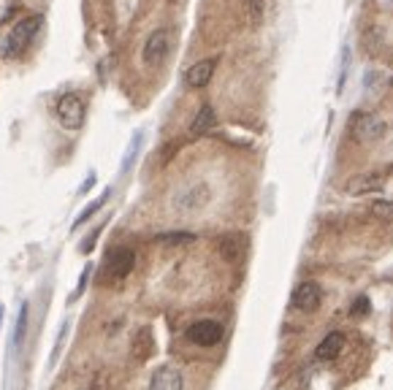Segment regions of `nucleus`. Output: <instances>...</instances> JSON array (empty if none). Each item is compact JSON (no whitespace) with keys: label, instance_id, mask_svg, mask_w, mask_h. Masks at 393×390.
I'll use <instances>...</instances> for the list:
<instances>
[{"label":"nucleus","instance_id":"obj_10","mask_svg":"<svg viewBox=\"0 0 393 390\" xmlns=\"http://www.w3.org/2000/svg\"><path fill=\"white\" fill-rule=\"evenodd\" d=\"M385 187V177L382 174H358V177H353V179H348V184H345V193L348 195H369V193H377V190H382Z\"/></svg>","mask_w":393,"mask_h":390},{"label":"nucleus","instance_id":"obj_22","mask_svg":"<svg viewBox=\"0 0 393 390\" xmlns=\"http://www.w3.org/2000/svg\"><path fill=\"white\" fill-rule=\"evenodd\" d=\"M90 274H92V266H87V269L82 271V279H79V285H76V290H74V299H79V296L84 293V287L90 282Z\"/></svg>","mask_w":393,"mask_h":390},{"label":"nucleus","instance_id":"obj_15","mask_svg":"<svg viewBox=\"0 0 393 390\" xmlns=\"http://www.w3.org/2000/svg\"><path fill=\"white\" fill-rule=\"evenodd\" d=\"M28 317H31V306H28V303H22V306H19V317H16L14 333H11V342H14L16 350L25 345V333H28Z\"/></svg>","mask_w":393,"mask_h":390},{"label":"nucleus","instance_id":"obj_19","mask_svg":"<svg viewBox=\"0 0 393 390\" xmlns=\"http://www.w3.org/2000/svg\"><path fill=\"white\" fill-rule=\"evenodd\" d=\"M196 236L193 233H187V230H174V233H160L157 241L160 244H187V241H193Z\"/></svg>","mask_w":393,"mask_h":390},{"label":"nucleus","instance_id":"obj_2","mask_svg":"<svg viewBox=\"0 0 393 390\" xmlns=\"http://www.w3.org/2000/svg\"><path fill=\"white\" fill-rule=\"evenodd\" d=\"M133 266H136V252L131 247H111L101 266V282L117 285L125 277H131Z\"/></svg>","mask_w":393,"mask_h":390},{"label":"nucleus","instance_id":"obj_4","mask_svg":"<svg viewBox=\"0 0 393 390\" xmlns=\"http://www.w3.org/2000/svg\"><path fill=\"white\" fill-rule=\"evenodd\" d=\"M184 336H187L190 345H196V347H214L223 342L226 328H223V323H217V320H196L190 328L184 330Z\"/></svg>","mask_w":393,"mask_h":390},{"label":"nucleus","instance_id":"obj_24","mask_svg":"<svg viewBox=\"0 0 393 390\" xmlns=\"http://www.w3.org/2000/svg\"><path fill=\"white\" fill-rule=\"evenodd\" d=\"M348 65H350V52L345 49V55H342V74H339V90L345 87V76H348Z\"/></svg>","mask_w":393,"mask_h":390},{"label":"nucleus","instance_id":"obj_27","mask_svg":"<svg viewBox=\"0 0 393 390\" xmlns=\"http://www.w3.org/2000/svg\"><path fill=\"white\" fill-rule=\"evenodd\" d=\"M391 87H393V76H391Z\"/></svg>","mask_w":393,"mask_h":390},{"label":"nucleus","instance_id":"obj_16","mask_svg":"<svg viewBox=\"0 0 393 390\" xmlns=\"http://www.w3.org/2000/svg\"><path fill=\"white\" fill-rule=\"evenodd\" d=\"M141 144H144V133H133L131 144H128V152H125V157H122V171H131V168H133L138 152H141Z\"/></svg>","mask_w":393,"mask_h":390},{"label":"nucleus","instance_id":"obj_12","mask_svg":"<svg viewBox=\"0 0 393 390\" xmlns=\"http://www.w3.org/2000/svg\"><path fill=\"white\" fill-rule=\"evenodd\" d=\"M244 252H247V236L244 233H226L220 239V255L226 257V260H231V263L242 260Z\"/></svg>","mask_w":393,"mask_h":390},{"label":"nucleus","instance_id":"obj_9","mask_svg":"<svg viewBox=\"0 0 393 390\" xmlns=\"http://www.w3.org/2000/svg\"><path fill=\"white\" fill-rule=\"evenodd\" d=\"M147 390H184V377H182V372L177 366L166 363V366L155 369Z\"/></svg>","mask_w":393,"mask_h":390},{"label":"nucleus","instance_id":"obj_17","mask_svg":"<svg viewBox=\"0 0 393 390\" xmlns=\"http://www.w3.org/2000/svg\"><path fill=\"white\" fill-rule=\"evenodd\" d=\"M150 352H152V333L147 328H141L136 333V350H133V355H136L138 360H144Z\"/></svg>","mask_w":393,"mask_h":390},{"label":"nucleus","instance_id":"obj_3","mask_svg":"<svg viewBox=\"0 0 393 390\" xmlns=\"http://www.w3.org/2000/svg\"><path fill=\"white\" fill-rule=\"evenodd\" d=\"M209 201H212V187L206 182H196V184H187V187L177 190L171 198V206L179 214H196L204 206H209Z\"/></svg>","mask_w":393,"mask_h":390},{"label":"nucleus","instance_id":"obj_21","mask_svg":"<svg viewBox=\"0 0 393 390\" xmlns=\"http://www.w3.org/2000/svg\"><path fill=\"white\" fill-rule=\"evenodd\" d=\"M250 16H253L255 25H260V19H263V0H250Z\"/></svg>","mask_w":393,"mask_h":390},{"label":"nucleus","instance_id":"obj_6","mask_svg":"<svg viewBox=\"0 0 393 390\" xmlns=\"http://www.w3.org/2000/svg\"><path fill=\"white\" fill-rule=\"evenodd\" d=\"M350 130H353V138L361 141V144H369V141H377L380 135L385 133V122L375 117V114H366V111H358L353 114L350 120Z\"/></svg>","mask_w":393,"mask_h":390},{"label":"nucleus","instance_id":"obj_14","mask_svg":"<svg viewBox=\"0 0 393 390\" xmlns=\"http://www.w3.org/2000/svg\"><path fill=\"white\" fill-rule=\"evenodd\" d=\"M214 125H217L214 108L212 106H201V108H198V114H196V120H193V125H190V133L204 135V133H209Z\"/></svg>","mask_w":393,"mask_h":390},{"label":"nucleus","instance_id":"obj_23","mask_svg":"<svg viewBox=\"0 0 393 390\" xmlns=\"http://www.w3.org/2000/svg\"><path fill=\"white\" fill-rule=\"evenodd\" d=\"M350 312H353V317L366 315V312H369V299H366V296H361V299L353 303V309H350Z\"/></svg>","mask_w":393,"mask_h":390},{"label":"nucleus","instance_id":"obj_1","mask_svg":"<svg viewBox=\"0 0 393 390\" xmlns=\"http://www.w3.org/2000/svg\"><path fill=\"white\" fill-rule=\"evenodd\" d=\"M41 25H44V19L38 14L25 16L22 22H16L14 28L9 30V35H6V41H3V57L14 60L19 55H25L28 46L33 44V38H35V33L41 30Z\"/></svg>","mask_w":393,"mask_h":390},{"label":"nucleus","instance_id":"obj_11","mask_svg":"<svg viewBox=\"0 0 393 390\" xmlns=\"http://www.w3.org/2000/svg\"><path fill=\"white\" fill-rule=\"evenodd\" d=\"M214 68H217V57H206V60H198L187 76H184V82L193 87V90H201V87H206L209 82H212L214 76Z\"/></svg>","mask_w":393,"mask_h":390},{"label":"nucleus","instance_id":"obj_26","mask_svg":"<svg viewBox=\"0 0 393 390\" xmlns=\"http://www.w3.org/2000/svg\"><path fill=\"white\" fill-rule=\"evenodd\" d=\"M3 315H6V309H3V303H0V325H3Z\"/></svg>","mask_w":393,"mask_h":390},{"label":"nucleus","instance_id":"obj_13","mask_svg":"<svg viewBox=\"0 0 393 390\" xmlns=\"http://www.w3.org/2000/svg\"><path fill=\"white\" fill-rule=\"evenodd\" d=\"M342 347H345V333L333 330V333H328V336H326V339L318 345V350H315V358L318 360H333L339 352H342Z\"/></svg>","mask_w":393,"mask_h":390},{"label":"nucleus","instance_id":"obj_18","mask_svg":"<svg viewBox=\"0 0 393 390\" xmlns=\"http://www.w3.org/2000/svg\"><path fill=\"white\" fill-rule=\"evenodd\" d=\"M109 195H111V190H106V193L101 195V198H95V201H92L90 206H84V211H82V214H79V217H76V220H74V230H76V228H79V225H82V223H87V220H90L92 214H95V211H98V209H101V206H104V204H106V201H109Z\"/></svg>","mask_w":393,"mask_h":390},{"label":"nucleus","instance_id":"obj_25","mask_svg":"<svg viewBox=\"0 0 393 390\" xmlns=\"http://www.w3.org/2000/svg\"><path fill=\"white\" fill-rule=\"evenodd\" d=\"M98 233H101V228H95V230L90 233V239L82 244V252H90L92 247H95V241H98Z\"/></svg>","mask_w":393,"mask_h":390},{"label":"nucleus","instance_id":"obj_20","mask_svg":"<svg viewBox=\"0 0 393 390\" xmlns=\"http://www.w3.org/2000/svg\"><path fill=\"white\" fill-rule=\"evenodd\" d=\"M372 214L380 220H393V204L391 201H375L372 204Z\"/></svg>","mask_w":393,"mask_h":390},{"label":"nucleus","instance_id":"obj_8","mask_svg":"<svg viewBox=\"0 0 393 390\" xmlns=\"http://www.w3.org/2000/svg\"><path fill=\"white\" fill-rule=\"evenodd\" d=\"M290 303L299 312H318L320 303H323V290H320L318 282H301V285L293 290Z\"/></svg>","mask_w":393,"mask_h":390},{"label":"nucleus","instance_id":"obj_7","mask_svg":"<svg viewBox=\"0 0 393 390\" xmlns=\"http://www.w3.org/2000/svg\"><path fill=\"white\" fill-rule=\"evenodd\" d=\"M168 49H171V33L168 30H155L150 38H147L141 57H144V62H147L150 68H155V65H160V62L166 60Z\"/></svg>","mask_w":393,"mask_h":390},{"label":"nucleus","instance_id":"obj_5","mask_svg":"<svg viewBox=\"0 0 393 390\" xmlns=\"http://www.w3.org/2000/svg\"><path fill=\"white\" fill-rule=\"evenodd\" d=\"M57 120L65 130H79L84 122V101L76 92H65L57 101Z\"/></svg>","mask_w":393,"mask_h":390}]
</instances>
